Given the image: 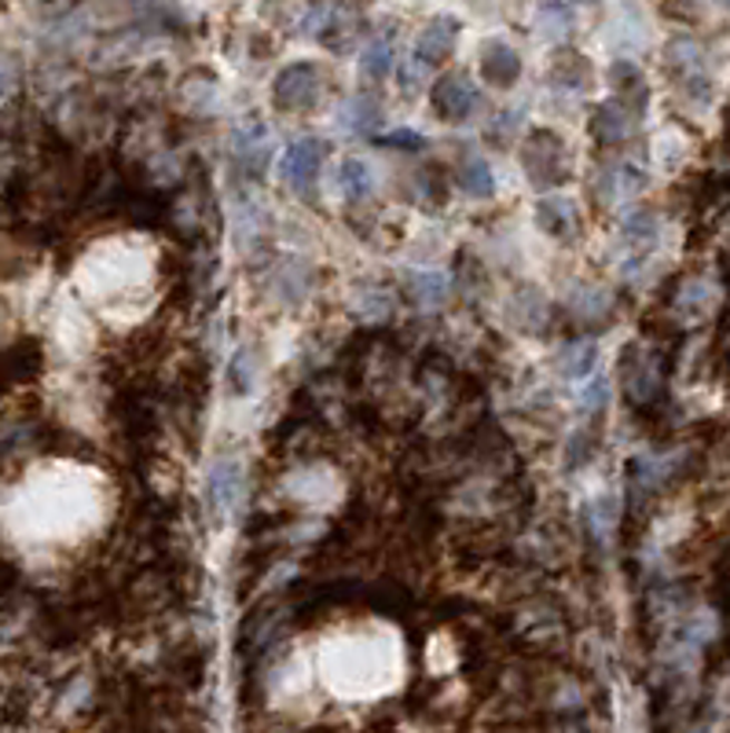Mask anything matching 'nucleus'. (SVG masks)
Listing matches in <instances>:
<instances>
[{
  "label": "nucleus",
  "mask_w": 730,
  "mask_h": 733,
  "mask_svg": "<svg viewBox=\"0 0 730 733\" xmlns=\"http://www.w3.org/2000/svg\"><path fill=\"white\" fill-rule=\"evenodd\" d=\"M305 33L331 52H349L363 33V8L357 0H312L305 11Z\"/></svg>",
  "instance_id": "nucleus-1"
},
{
  "label": "nucleus",
  "mask_w": 730,
  "mask_h": 733,
  "mask_svg": "<svg viewBox=\"0 0 730 733\" xmlns=\"http://www.w3.org/2000/svg\"><path fill=\"white\" fill-rule=\"evenodd\" d=\"M522 166L528 173V180L536 187H555L570 176V155H565L562 136L536 129L528 133V140L522 147Z\"/></svg>",
  "instance_id": "nucleus-2"
},
{
  "label": "nucleus",
  "mask_w": 730,
  "mask_h": 733,
  "mask_svg": "<svg viewBox=\"0 0 730 733\" xmlns=\"http://www.w3.org/2000/svg\"><path fill=\"white\" fill-rule=\"evenodd\" d=\"M481 104H485L481 88H477V81L463 70L445 74V78L434 85V110L440 121H451V125L467 121L481 110Z\"/></svg>",
  "instance_id": "nucleus-3"
},
{
  "label": "nucleus",
  "mask_w": 730,
  "mask_h": 733,
  "mask_svg": "<svg viewBox=\"0 0 730 733\" xmlns=\"http://www.w3.org/2000/svg\"><path fill=\"white\" fill-rule=\"evenodd\" d=\"M669 70L675 74L679 88L694 99H709L712 92V74H709V56L694 37H675L669 45Z\"/></svg>",
  "instance_id": "nucleus-4"
},
{
  "label": "nucleus",
  "mask_w": 730,
  "mask_h": 733,
  "mask_svg": "<svg viewBox=\"0 0 730 733\" xmlns=\"http://www.w3.org/2000/svg\"><path fill=\"white\" fill-rule=\"evenodd\" d=\"M323 92V74L320 67H312V62H291V67L280 70V78H275V107L280 110H309L317 107V99Z\"/></svg>",
  "instance_id": "nucleus-5"
},
{
  "label": "nucleus",
  "mask_w": 730,
  "mask_h": 733,
  "mask_svg": "<svg viewBox=\"0 0 730 733\" xmlns=\"http://www.w3.org/2000/svg\"><path fill=\"white\" fill-rule=\"evenodd\" d=\"M232 166L246 180H257L269 166V129L257 118H246L235 125L232 133Z\"/></svg>",
  "instance_id": "nucleus-6"
},
{
  "label": "nucleus",
  "mask_w": 730,
  "mask_h": 733,
  "mask_svg": "<svg viewBox=\"0 0 730 733\" xmlns=\"http://www.w3.org/2000/svg\"><path fill=\"white\" fill-rule=\"evenodd\" d=\"M323 158H327V144L317 140V136H301V140H294L283 150V180L294 192H309L323 169Z\"/></svg>",
  "instance_id": "nucleus-7"
},
{
  "label": "nucleus",
  "mask_w": 730,
  "mask_h": 733,
  "mask_svg": "<svg viewBox=\"0 0 730 733\" xmlns=\"http://www.w3.org/2000/svg\"><path fill=\"white\" fill-rule=\"evenodd\" d=\"M621 371H624V389H627V397H632V403L643 408V403H650L653 397H658V389H661V363L653 360L646 349H639V345L627 349Z\"/></svg>",
  "instance_id": "nucleus-8"
},
{
  "label": "nucleus",
  "mask_w": 730,
  "mask_h": 733,
  "mask_svg": "<svg viewBox=\"0 0 730 733\" xmlns=\"http://www.w3.org/2000/svg\"><path fill=\"white\" fill-rule=\"evenodd\" d=\"M536 224L544 227L551 238H558V243H570L581 232V209H576L573 198L565 195H547L539 198L536 206Z\"/></svg>",
  "instance_id": "nucleus-9"
},
{
  "label": "nucleus",
  "mask_w": 730,
  "mask_h": 733,
  "mask_svg": "<svg viewBox=\"0 0 730 733\" xmlns=\"http://www.w3.org/2000/svg\"><path fill=\"white\" fill-rule=\"evenodd\" d=\"M635 125H639V114L624 104V99H606L598 110H595V118H591V133H595V140H602V144H610V147H616V144H624L627 136L635 133Z\"/></svg>",
  "instance_id": "nucleus-10"
},
{
  "label": "nucleus",
  "mask_w": 730,
  "mask_h": 733,
  "mask_svg": "<svg viewBox=\"0 0 730 733\" xmlns=\"http://www.w3.org/2000/svg\"><path fill=\"white\" fill-rule=\"evenodd\" d=\"M456 37H459V22L440 16V19H430L426 22V30L419 33V41H415V56H419L426 67H437V62H445L451 56V48H456Z\"/></svg>",
  "instance_id": "nucleus-11"
},
{
  "label": "nucleus",
  "mask_w": 730,
  "mask_h": 733,
  "mask_svg": "<svg viewBox=\"0 0 730 733\" xmlns=\"http://www.w3.org/2000/svg\"><path fill=\"white\" fill-rule=\"evenodd\" d=\"M646 187V173L635 169L632 162H616V166H606L595 180V195L602 202H624L639 195Z\"/></svg>",
  "instance_id": "nucleus-12"
},
{
  "label": "nucleus",
  "mask_w": 730,
  "mask_h": 733,
  "mask_svg": "<svg viewBox=\"0 0 730 733\" xmlns=\"http://www.w3.org/2000/svg\"><path fill=\"white\" fill-rule=\"evenodd\" d=\"M481 70H485V78L493 81V85L510 88L514 81L522 78V56L514 52L510 45L488 41V45L481 48Z\"/></svg>",
  "instance_id": "nucleus-13"
},
{
  "label": "nucleus",
  "mask_w": 730,
  "mask_h": 733,
  "mask_svg": "<svg viewBox=\"0 0 730 733\" xmlns=\"http://www.w3.org/2000/svg\"><path fill=\"white\" fill-rule=\"evenodd\" d=\"M610 78H613L616 99H624V104L632 107L639 118H643L646 114V78H643V70H639L635 62H627V59H616Z\"/></svg>",
  "instance_id": "nucleus-14"
},
{
  "label": "nucleus",
  "mask_w": 730,
  "mask_h": 733,
  "mask_svg": "<svg viewBox=\"0 0 730 733\" xmlns=\"http://www.w3.org/2000/svg\"><path fill=\"white\" fill-rule=\"evenodd\" d=\"M621 243L632 250V257H646L653 246H658V217L650 209H635L627 213L621 224Z\"/></svg>",
  "instance_id": "nucleus-15"
},
{
  "label": "nucleus",
  "mask_w": 730,
  "mask_h": 733,
  "mask_svg": "<svg viewBox=\"0 0 730 733\" xmlns=\"http://www.w3.org/2000/svg\"><path fill=\"white\" fill-rule=\"evenodd\" d=\"M379 121H382V104L368 92L352 96L342 107V129L357 133V136H371L374 129H379Z\"/></svg>",
  "instance_id": "nucleus-16"
},
{
  "label": "nucleus",
  "mask_w": 730,
  "mask_h": 733,
  "mask_svg": "<svg viewBox=\"0 0 730 733\" xmlns=\"http://www.w3.org/2000/svg\"><path fill=\"white\" fill-rule=\"evenodd\" d=\"M405 290H408V297L415 301V305H422V309H437V305H445L448 301V280L445 275H437V272H408Z\"/></svg>",
  "instance_id": "nucleus-17"
},
{
  "label": "nucleus",
  "mask_w": 730,
  "mask_h": 733,
  "mask_svg": "<svg viewBox=\"0 0 730 733\" xmlns=\"http://www.w3.org/2000/svg\"><path fill=\"white\" fill-rule=\"evenodd\" d=\"M235 488H239V466L221 462L217 470L210 473V507H213V517H217V525H221V517L232 510Z\"/></svg>",
  "instance_id": "nucleus-18"
},
{
  "label": "nucleus",
  "mask_w": 730,
  "mask_h": 733,
  "mask_svg": "<svg viewBox=\"0 0 730 733\" xmlns=\"http://www.w3.org/2000/svg\"><path fill=\"white\" fill-rule=\"evenodd\" d=\"M360 70L368 81H382L386 74L393 70V37L389 33L371 37L368 48H363V56H360Z\"/></svg>",
  "instance_id": "nucleus-19"
},
{
  "label": "nucleus",
  "mask_w": 730,
  "mask_h": 733,
  "mask_svg": "<svg viewBox=\"0 0 730 733\" xmlns=\"http://www.w3.org/2000/svg\"><path fill=\"white\" fill-rule=\"evenodd\" d=\"M459 187H463V192H467L470 198H488V195L496 192L493 166H488L485 158H477V155L463 158V166H459Z\"/></svg>",
  "instance_id": "nucleus-20"
},
{
  "label": "nucleus",
  "mask_w": 730,
  "mask_h": 733,
  "mask_svg": "<svg viewBox=\"0 0 730 733\" xmlns=\"http://www.w3.org/2000/svg\"><path fill=\"white\" fill-rule=\"evenodd\" d=\"M338 187H342V195L360 202L374 192V173L368 169V162L360 158H345L342 166H338Z\"/></svg>",
  "instance_id": "nucleus-21"
},
{
  "label": "nucleus",
  "mask_w": 730,
  "mask_h": 733,
  "mask_svg": "<svg viewBox=\"0 0 730 733\" xmlns=\"http://www.w3.org/2000/svg\"><path fill=\"white\" fill-rule=\"evenodd\" d=\"M587 78H591L587 59L570 52V48L558 52L555 62H551V85H558V88H587Z\"/></svg>",
  "instance_id": "nucleus-22"
},
{
  "label": "nucleus",
  "mask_w": 730,
  "mask_h": 733,
  "mask_svg": "<svg viewBox=\"0 0 730 733\" xmlns=\"http://www.w3.org/2000/svg\"><path fill=\"white\" fill-rule=\"evenodd\" d=\"M598 363V349L595 341H573L558 352V371L565 378H587Z\"/></svg>",
  "instance_id": "nucleus-23"
},
{
  "label": "nucleus",
  "mask_w": 730,
  "mask_h": 733,
  "mask_svg": "<svg viewBox=\"0 0 730 733\" xmlns=\"http://www.w3.org/2000/svg\"><path fill=\"white\" fill-rule=\"evenodd\" d=\"M539 30H544L551 41H562V37L573 30V8L565 4V0H544V4H539Z\"/></svg>",
  "instance_id": "nucleus-24"
},
{
  "label": "nucleus",
  "mask_w": 730,
  "mask_h": 733,
  "mask_svg": "<svg viewBox=\"0 0 730 733\" xmlns=\"http://www.w3.org/2000/svg\"><path fill=\"white\" fill-rule=\"evenodd\" d=\"M610 305H613V297L606 294V290H598V286H584L581 294L573 297V312H576V320H587V323L602 320V315L610 312Z\"/></svg>",
  "instance_id": "nucleus-25"
},
{
  "label": "nucleus",
  "mask_w": 730,
  "mask_h": 733,
  "mask_svg": "<svg viewBox=\"0 0 730 733\" xmlns=\"http://www.w3.org/2000/svg\"><path fill=\"white\" fill-rule=\"evenodd\" d=\"M232 389L235 393H250L254 389V352L239 349L232 360Z\"/></svg>",
  "instance_id": "nucleus-26"
},
{
  "label": "nucleus",
  "mask_w": 730,
  "mask_h": 733,
  "mask_svg": "<svg viewBox=\"0 0 730 733\" xmlns=\"http://www.w3.org/2000/svg\"><path fill=\"white\" fill-rule=\"evenodd\" d=\"M606 400H610V382L602 374H595L591 382L584 385V393H581V408L587 411V414H595V411H602L606 408Z\"/></svg>",
  "instance_id": "nucleus-27"
},
{
  "label": "nucleus",
  "mask_w": 730,
  "mask_h": 733,
  "mask_svg": "<svg viewBox=\"0 0 730 733\" xmlns=\"http://www.w3.org/2000/svg\"><path fill=\"white\" fill-rule=\"evenodd\" d=\"M374 144H386V147H405V150H422V136L419 133H405V129H397V133H386V136H379Z\"/></svg>",
  "instance_id": "nucleus-28"
},
{
  "label": "nucleus",
  "mask_w": 730,
  "mask_h": 733,
  "mask_svg": "<svg viewBox=\"0 0 730 733\" xmlns=\"http://www.w3.org/2000/svg\"><path fill=\"white\" fill-rule=\"evenodd\" d=\"M716 4H723V8H730V0H716Z\"/></svg>",
  "instance_id": "nucleus-29"
},
{
  "label": "nucleus",
  "mask_w": 730,
  "mask_h": 733,
  "mask_svg": "<svg viewBox=\"0 0 730 733\" xmlns=\"http://www.w3.org/2000/svg\"><path fill=\"white\" fill-rule=\"evenodd\" d=\"M584 4H598V0H584Z\"/></svg>",
  "instance_id": "nucleus-30"
}]
</instances>
